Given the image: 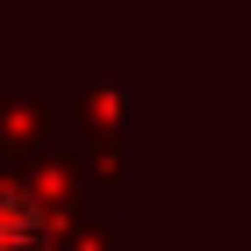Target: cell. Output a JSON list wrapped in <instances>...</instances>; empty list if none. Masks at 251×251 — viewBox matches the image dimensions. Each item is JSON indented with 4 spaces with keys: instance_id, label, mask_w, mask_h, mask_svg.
Here are the masks:
<instances>
[{
    "instance_id": "obj_1",
    "label": "cell",
    "mask_w": 251,
    "mask_h": 251,
    "mask_svg": "<svg viewBox=\"0 0 251 251\" xmlns=\"http://www.w3.org/2000/svg\"><path fill=\"white\" fill-rule=\"evenodd\" d=\"M0 251H36V215L15 194H0Z\"/></svg>"
}]
</instances>
